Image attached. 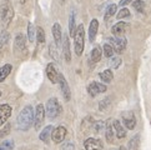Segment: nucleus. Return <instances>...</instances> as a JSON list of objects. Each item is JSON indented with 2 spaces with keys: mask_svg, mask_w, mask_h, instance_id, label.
Here are the masks:
<instances>
[{
  "mask_svg": "<svg viewBox=\"0 0 151 150\" xmlns=\"http://www.w3.org/2000/svg\"><path fill=\"white\" fill-rule=\"evenodd\" d=\"M34 109L33 106H25V108L20 111V114L18 115V119H17V125H18V129L19 130H23L26 131L29 130L31 125L34 123Z\"/></svg>",
  "mask_w": 151,
  "mask_h": 150,
  "instance_id": "obj_1",
  "label": "nucleus"
},
{
  "mask_svg": "<svg viewBox=\"0 0 151 150\" xmlns=\"http://www.w3.org/2000/svg\"><path fill=\"white\" fill-rule=\"evenodd\" d=\"M14 18V8L10 0H4L0 5V20L4 26H8Z\"/></svg>",
  "mask_w": 151,
  "mask_h": 150,
  "instance_id": "obj_2",
  "label": "nucleus"
},
{
  "mask_svg": "<svg viewBox=\"0 0 151 150\" xmlns=\"http://www.w3.org/2000/svg\"><path fill=\"white\" fill-rule=\"evenodd\" d=\"M84 45H85V30H84V25L80 24L76 31L74 35V49H75V54L78 56H81L83 51H84Z\"/></svg>",
  "mask_w": 151,
  "mask_h": 150,
  "instance_id": "obj_3",
  "label": "nucleus"
},
{
  "mask_svg": "<svg viewBox=\"0 0 151 150\" xmlns=\"http://www.w3.org/2000/svg\"><path fill=\"white\" fill-rule=\"evenodd\" d=\"M61 111H63V108L56 98H50L47 100L45 106V112L49 119H55V118H58L61 114Z\"/></svg>",
  "mask_w": 151,
  "mask_h": 150,
  "instance_id": "obj_4",
  "label": "nucleus"
},
{
  "mask_svg": "<svg viewBox=\"0 0 151 150\" xmlns=\"http://www.w3.org/2000/svg\"><path fill=\"white\" fill-rule=\"evenodd\" d=\"M109 44L112 46L114 51H116L117 54H121V53L126 49V45H127V40L126 38L124 36H112L109 38Z\"/></svg>",
  "mask_w": 151,
  "mask_h": 150,
  "instance_id": "obj_5",
  "label": "nucleus"
},
{
  "mask_svg": "<svg viewBox=\"0 0 151 150\" xmlns=\"http://www.w3.org/2000/svg\"><path fill=\"white\" fill-rule=\"evenodd\" d=\"M45 109H44V105L39 104L35 109V114H34V128L35 130H40V128L44 124V120H45Z\"/></svg>",
  "mask_w": 151,
  "mask_h": 150,
  "instance_id": "obj_6",
  "label": "nucleus"
},
{
  "mask_svg": "<svg viewBox=\"0 0 151 150\" xmlns=\"http://www.w3.org/2000/svg\"><path fill=\"white\" fill-rule=\"evenodd\" d=\"M66 128L65 126H58L55 129H52V133H51V140L55 143V144H60L64 141V139L66 136Z\"/></svg>",
  "mask_w": 151,
  "mask_h": 150,
  "instance_id": "obj_7",
  "label": "nucleus"
},
{
  "mask_svg": "<svg viewBox=\"0 0 151 150\" xmlns=\"http://www.w3.org/2000/svg\"><path fill=\"white\" fill-rule=\"evenodd\" d=\"M107 90L106 85L101 84V83H98V81H93L90 83L88 85V93L90 96H93V98H95L98 94H101V93H105Z\"/></svg>",
  "mask_w": 151,
  "mask_h": 150,
  "instance_id": "obj_8",
  "label": "nucleus"
},
{
  "mask_svg": "<svg viewBox=\"0 0 151 150\" xmlns=\"http://www.w3.org/2000/svg\"><path fill=\"white\" fill-rule=\"evenodd\" d=\"M46 76L49 78V80L52 84H56L59 83V76H60V73H59L56 65L54 63L47 64L46 66Z\"/></svg>",
  "mask_w": 151,
  "mask_h": 150,
  "instance_id": "obj_9",
  "label": "nucleus"
},
{
  "mask_svg": "<svg viewBox=\"0 0 151 150\" xmlns=\"http://www.w3.org/2000/svg\"><path fill=\"white\" fill-rule=\"evenodd\" d=\"M59 84H60V90H61V94L64 96V99H65L66 101L70 100V98H71V92H70L69 89V85H68V81L65 76L60 73V76H59Z\"/></svg>",
  "mask_w": 151,
  "mask_h": 150,
  "instance_id": "obj_10",
  "label": "nucleus"
},
{
  "mask_svg": "<svg viewBox=\"0 0 151 150\" xmlns=\"http://www.w3.org/2000/svg\"><path fill=\"white\" fill-rule=\"evenodd\" d=\"M122 120H124V125H125L126 129L132 130L135 126H136V118H135L134 112L127 111L122 114Z\"/></svg>",
  "mask_w": 151,
  "mask_h": 150,
  "instance_id": "obj_11",
  "label": "nucleus"
},
{
  "mask_svg": "<svg viewBox=\"0 0 151 150\" xmlns=\"http://www.w3.org/2000/svg\"><path fill=\"white\" fill-rule=\"evenodd\" d=\"M12 106H10L9 104H3L0 105V126L4 125L5 123L8 121V119L10 118V115H12Z\"/></svg>",
  "mask_w": 151,
  "mask_h": 150,
  "instance_id": "obj_12",
  "label": "nucleus"
},
{
  "mask_svg": "<svg viewBox=\"0 0 151 150\" xmlns=\"http://www.w3.org/2000/svg\"><path fill=\"white\" fill-rule=\"evenodd\" d=\"M61 46H63V54L65 60L69 63L71 60V49H70V41H69V36L66 33H64L63 35V43H61Z\"/></svg>",
  "mask_w": 151,
  "mask_h": 150,
  "instance_id": "obj_13",
  "label": "nucleus"
},
{
  "mask_svg": "<svg viewBox=\"0 0 151 150\" xmlns=\"http://www.w3.org/2000/svg\"><path fill=\"white\" fill-rule=\"evenodd\" d=\"M51 33L54 36V40H55V45L56 46H61V43H63V30H61V26L59 23H55L52 25V29H51Z\"/></svg>",
  "mask_w": 151,
  "mask_h": 150,
  "instance_id": "obj_14",
  "label": "nucleus"
},
{
  "mask_svg": "<svg viewBox=\"0 0 151 150\" xmlns=\"http://www.w3.org/2000/svg\"><path fill=\"white\" fill-rule=\"evenodd\" d=\"M84 146L86 150H101L102 149V143L99 139L95 138H88L84 143Z\"/></svg>",
  "mask_w": 151,
  "mask_h": 150,
  "instance_id": "obj_15",
  "label": "nucleus"
},
{
  "mask_svg": "<svg viewBox=\"0 0 151 150\" xmlns=\"http://www.w3.org/2000/svg\"><path fill=\"white\" fill-rule=\"evenodd\" d=\"M129 29V24L127 23H124V21H119V23H116L114 26H112V34H114L115 36H119V35H122L125 31Z\"/></svg>",
  "mask_w": 151,
  "mask_h": 150,
  "instance_id": "obj_16",
  "label": "nucleus"
},
{
  "mask_svg": "<svg viewBox=\"0 0 151 150\" xmlns=\"http://www.w3.org/2000/svg\"><path fill=\"white\" fill-rule=\"evenodd\" d=\"M112 128H114L117 139H122V138L126 136V130L124 129V126L121 125V123L119 121V120H114V121H112Z\"/></svg>",
  "mask_w": 151,
  "mask_h": 150,
  "instance_id": "obj_17",
  "label": "nucleus"
},
{
  "mask_svg": "<svg viewBox=\"0 0 151 150\" xmlns=\"http://www.w3.org/2000/svg\"><path fill=\"white\" fill-rule=\"evenodd\" d=\"M101 55H102V49H101V48H99V46L94 48V49L91 50V53H90V59H89V61H90L91 65L98 63L101 59Z\"/></svg>",
  "mask_w": 151,
  "mask_h": 150,
  "instance_id": "obj_18",
  "label": "nucleus"
},
{
  "mask_svg": "<svg viewBox=\"0 0 151 150\" xmlns=\"http://www.w3.org/2000/svg\"><path fill=\"white\" fill-rule=\"evenodd\" d=\"M25 45H26V39L23 34H18L17 38H15V41H14V48L15 50L18 51H23L25 49Z\"/></svg>",
  "mask_w": 151,
  "mask_h": 150,
  "instance_id": "obj_19",
  "label": "nucleus"
},
{
  "mask_svg": "<svg viewBox=\"0 0 151 150\" xmlns=\"http://www.w3.org/2000/svg\"><path fill=\"white\" fill-rule=\"evenodd\" d=\"M98 30H99V21L96 19L91 20L90 28H89V39H90V41H94V39L96 38V34H98Z\"/></svg>",
  "mask_w": 151,
  "mask_h": 150,
  "instance_id": "obj_20",
  "label": "nucleus"
},
{
  "mask_svg": "<svg viewBox=\"0 0 151 150\" xmlns=\"http://www.w3.org/2000/svg\"><path fill=\"white\" fill-rule=\"evenodd\" d=\"M105 138H106V141L111 144L114 141V128H112V121L109 120L106 123V126H105Z\"/></svg>",
  "mask_w": 151,
  "mask_h": 150,
  "instance_id": "obj_21",
  "label": "nucleus"
},
{
  "mask_svg": "<svg viewBox=\"0 0 151 150\" xmlns=\"http://www.w3.org/2000/svg\"><path fill=\"white\" fill-rule=\"evenodd\" d=\"M51 133H52V126L51 125L45 126L44 130L40 133V136H39L40 140L44 141L45 144H47V143H49V140H50V138H51Z\"/></svg>",
  "mask_w": 151,
  "mask_h": 150,
  "instance_id": "obj_22",
  "label": "nucleus"
},
{
  "mask_svg": "<svg viewBox=\"0 0 151 150\" xmlns=\"http://www.w3.org/2000/svg\"><path fill=\"white\" fill-rule=\"evenodd\" d=\"M12 70H13V66L10 65V64H5V65L0 68V83H3L4 80L9 76V74L12 73Z\"/></svg>",
  "mask_w": 151,
  "mask_h": 150,
  "instance_id": "obj_23",
  "label": "nucleus"
},
{
  "mask_svg": "<svg viewBox=\"0 0 151 150\" xmlns=\"http://www.w3.org/2000/svg\"><path fill=\"white\" fill-rule=\"evenodd\" d=\"M100 79L102 80L104 83H111L112 81V78H114V74H112V70L111 69H106V70L101 71L99 74Z\"/></svg>",
  "mask_w": 151,
  "mask_h": 150,
  "instance_id": "obj_24",
  "label": "nucleus"
},
{
  "mask_svg": "<svg viewBox=\"0 0 151 150\" xmlns=\"http://www.w3.org/2000/svg\"><path fill=\"white\" fill-rule=\"evenodd\" d=\"M78 26L75 25V12L73 10L71 14H70V19H69V31H70V35L74 38L75 35V31H76Z\"/></svg>",
  "mask_w": 151,
  "mask_h": 150,
  "instance_id": "obj_25",
  "label": "nucleus"
},
{
  "mask_svg": "<svg viewBox=\"0 0 151 150\" xmlns=\"http://www.w3.org/2000/svg\"><path fill=\"white\" fill-rule=\"evenodd\" d=\"M9 38H10V34L8 33L6 30H3L0 33V48H4L5 45L9 43Z\"/></svg>",
  "mask_w": 151,
  "mask_h": 150,
  "instance_id": "obj_26",
  "label": "nucleus"
},
{
  "mask_svg": "<svg viewBox=\"0 0 151 150\" xmlns=\"http://www.w3.org/2000/svg\"><path fill=\"white\" fill-rule=\"evenodd\" d=\"M116 10H117V6L115 4H110L109 6L106 8V12H105V18L106 19H109L111 17H114L115 13H116Z\"/></svg>",
  "mask_w": 151,
  "mask_h": 150,
  "instance_id": "obj_27",
  "label": "nucleus"
},
{
  "mask_svg": "<svg viewBox=\"0 0 151 150\" xmlns=\"http://www.w3.org/2000/svg\"><path fill=\"white\" fill-rule=\"evenodd\" d=\"M28 38H29V41H31V43H34L35 38H36L35 28H34V25L31 24V23L28 24Z\"/></svg>",
  "mask_w": 151,
  "mask_h": 150,
  "instance_id": "obj_28",
  "label": "nucleus"
},
{
  "mask_svg": "<svg viewBox=\"0 0 151 150\" xmlns=\"http://www.w3.org/2000/svg\"><path fill=\"white\" fill-rule=\"evenodd\" d=\"M36 40L39 44H42V43L45 41V31L42 28H40V26L36 29Z\"/></svg>",
  "mask_w": 151,
  "mask_h": 150,
  "instance_id": "obj_29",
  "label": "nucleus"
},
{
  "mask_svg": "<svg viewBox=\"0 0 151 150\" xmlns=\"http://www.w3.org/2000/svg\"><path fill=\"white\" fill-rule=\"evenodd\" d=\"M102 51H104V55L106 58H111L112 55H114V49H112V46L109 44V43L102 46Z\"/></svg>",
  "mask_w": 151,
  "mask_h": 150,
  "instance_id": "obj_30",
  "label": "nucleus"
},
{
  "mask_svg": "<svg viewBox=\"0 0 151 150\" xmlns=\"http://www.w3.org/2000/svg\"><path fill=\"white\" fill-rule=\"evenodd\" d=\"M13 149H14L13 140H4L0 144V150H13Z\"/></svg>",
  "mask_w": 151,
  "mask_h": 150,
  "instance_id": "obj_31",
  "label": "nucleus"
},
{
  "mask_svg": "<svg viewBox=\"0 0 151 150\" xmlns=\"http://www.w3.org/2000/svg\"><path fill=\"white\" fill-rule=\"evenodd\" d=\"M139 148V135L132 138L130 143H129V150H137Z\"/></svg>",
  "mask_w": 151,
  "mask_h": 150,
  "instance_id": "obj_32",
  "label": "nucleus"
},
{
  "mask_svg": "<svg viewBox=\"0 0 151 150\" xmlns=\"http://www.w3.org/2000/svg\"><path fill=\"white\" fill-rule=\"evenodd\" d=\"M132 5H134V8H135V10H136V12H139V13H142V12H144L145 3L142 1V0H136V1L132 3Z\"/></svg>",
  "mask_w": 151,
  "mask_h": 150,
  "instance_id": "obj_33",
  "label": "nucleus"
},
{
  "mask_svg": "<svg viewBox=\"0 0 151 150\" xmlns=\"http://www.w3.org/2000/svg\"><path fill=\"white\" fill-rule=\"evenodd\" d=\"M130 17V12L126 8H122L120 12L117 13V19H124V18H129Z\"/></svg>",
  "mask_w": 151,
  "mask_h": 150,
  "instance_id": "obj_34",
  "label": "nucleus"
},
{
  "mask_svg": "<svg viewBox=\"0 0 151 150\" xmlns=\"http://www.w3.org/2000/svg\"><path fill=\"white\" fill-rule=\"evenodd\" d=\"M120 64H121V58H111V60H110V66L111 68H114V69H117L119 66H120Z\"/></svg>",
  "mask_w": 151,
  "mask_h": 150,
  "instance_id": "obj_35",
  "label": "nucleus"
},
{
  "mask_svg": "<svg viewBox=\"0 0 151 150\" xmlns=\"http://www.w3.org/2000/svg\"><path fill=\"white\" fill-rule=\"evenodd\" d=\"M10 129H12V125H10V124H6V125H5L3 129L0 130V139H3V138L6 136L8 134L10 133Z\"/></svg>",
  "mask_w": 151,
  "mask_h": 150,
  "instance_id": "obj_36",
  "label": "nucleus"
},
{
  "mask_svg": "<svg viewBox=\"0 0 151 150\" xmlns=\"http://www.w3.org/2000/svg\"><path fill=\"white\" fill-rule=\"evenodd\" d=\"M49 53H50V55L54 59H55V60H58V59H59V54H58V51H56V45L54 46V44H51L50 48H49Z\"/></svg>",
  "mask_w": 151,
  "mask_h": 150,
  "instance_id": "obj_37",
  "label": "nucleus"
},
{
  "mask_svg": "<svg viewBox=\"0 0 151 150\" xmlns=\"http://www.w3.org/2000/svg\"><path fill=\"white\" fill-rule=\"evenodd\" d=\"M110 103H111V100H110V96H109V98H106V99H105V101L102 100L101 103H100V110H105V109L107 108V106L110 105Z\"/></svg>",
  "mask_w": 151,
  "mask_h": 150,
  "instance_id": "obj_38",
  "label": "nucleus"
},
{
  "mask_svg": "<svg viewBox=\"0 0 151 150\" xmlns=\"http://www.w3.org/2000/svg\"><path fill=\"white\" fill-rule=\"evenodd\" d=\"M94 128H95L96 133H100V131L104 130V124H102L101 121H99V123H96V124H94Z\"/></svg>",
  "mask_w": 151,
  "mask_h": 150,
  "instance_id": "obj_39",
  "label": "nucleus"
},
{
  "mask_svg": "<svg viewBox=\"0 0 151 150\" xmlns=\"http://www.w3.org/2000/svg\"><path fill=\"white\" fill-rule=\"evenodd\" d=\"M63 150H74V145L71 143H68V144H65V145L63 146Z\"/></svg>",
  "mask_w": 151,
  "mask_h": 150,
  "instance_id": "obj_40",
  "label": "nucleus"
},
{
  "mask_svg": "<svg viewBox=\"0 0 151 150\" xmlns=\"http://www.w3.org/2000/svg\"><path fill=\"white\" fill-rule=\"evenodd\" d=\"M132 1V0H120V3H119V5L120 6H126L127 4H130Z\"/></svg>",
  "mask_w": 151,
  "mask_h": 150,
  "instance_id": "obj_41",
  "label": "nucleus"
},
{
  "mask_svg": "<svg viewBox=\"0 0 151 150\" xmlns=\"http://www.w3.org/2000/svg\"><path fill=\"white\" fill-rule=\"evenodd\" d=\"M117 150H126V148H124V146H120V148H119Z\"/></svg>",
  "mask_w": 151,
  "mask_h": 150,
  "instance_id": "obj_42",
  "label": "nucleus"
},
{
  "mask_svg": "<svg viewBox=\"0 0 151 150\" xmlns=\"http://www.w3.org/2000/svg\"><path fill=\"white\" fill-rule=\"evenodd\" d=\"M19 1H20V3H21V4H24V3H25V1H26V0H19Z\"/></svg>",
  "mask_w": 151,
  "mask_h": 150,
  "instance_id": "obj_43",
  "label": "nucleus"
},
{
  "mask_svg": "<svg viewBox=\"0 0 151 150\" xmlns=\"http://www.w3.org/2000/svg\"><path fill=\"white\" fill-rule=\"evenodd\" d=\"M64 1H65V0H61V3H64Z\"/></svg>",
  "mask_w": 151,
  "mask_h": 150,
  "instance_id": "obj_44",
  "label": "nucleus"
},
{
  "mask_svg": "<svg viewBox=\"0 0 151 150\" xmlns=\"http://www.w3.org/2000/svg\"><path fill=\"white\" fill-rule=\"evenodd\" d=\"M0 96H1V92H0Z\"/></svg>",
  "mask_w": 151,
  "mask_h": 150,
  "instance_id": "obj_45",
  "label": "nucleus"
}]
</instances>
